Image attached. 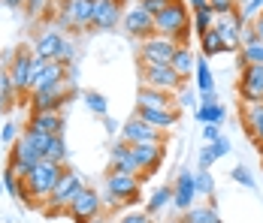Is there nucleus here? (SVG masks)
I'll use <instances>...</instances> for the list:
<instances>
[{"label":"nucleus","mask_w":263,"mask_h":223,"mask_svg":"<svg viewBox=\"0 0 263 223\" xmlns=\"http://www.w3.org/2000/svg\"><path fill=\"white\" fill-rule=\"evenodd\" d=\"M121 18H124V0H97L91 27L94 30H115L121 25Z\"/></svg>","instance_id":"14"},{"label":"nucleus","mask_w":263,"mask_h":223,"mask_svg":"<svg viewBox=\"0 0 263 223\" xmlns=\"http://www.w3.org/2000/svg\"><path fill=\"white\" fill-rule=\"evenodd\" d=\"M6 106H9V99H6V97H0V115L6 112Z\"/></svg>","instance_id":"57"},{"label":"nucleus","mask_w":263,"mask_h":223,"mask_svg":"<svg viewBox=\"0 0 263 223\" xmlns=\"http://www.w3.org/2000/svg\"><path fill=\"white\" fill-rule=\"evenodd\" d=\"M30 70H33V51L18 49L9 54V78H12L18 94L30 91Z\"/></svg>","instance_id":"12"},{"label":"nucleus","mask_w":263,"mask_h":223,"mask_svg":"<svg viewBox=\"0 0 263 223\" xmlns=\"http://www.w3.org/2000/svg\"><path fill=\"white\" fill-rule=\"evenodd\" d=\"M251 139H254V145H257V148H263V124L251 133Z\"/></svg>","instance_id":"54"},{"label":"nucleus","mask_w":263,"mask_h":223,"mask_svg":"<svg viewBox=\"0 0 263 223\" xmlns=\"http://www.w3.org/2000/svg\"><path fill=\"white\" fill-rule=\"evenodd\" d=\"M118 223H152V214H148V211H133L127 217H121Z\"/></svg>","instance_id":"47"},{"label":"nucleus","mask_w":263,"mask_h":223,"mask_svg":"<svg viewBox=\"0 0 263 223\" xmlns=\"http://www.w3.org/2000/svg\"><path fill=\"white\" fill-rule=\"evenodd\" d=\"M218 103V94L215 91H209V94H200V106H215Z\"/></svg>","instance_id":"52"},{"label":"nucleus","mask_w":263,"mask_h":223,"mask_svg":"<svg viewBox=\"0 0 263 223\" xmlns=\"http://www.w3.org/2000/svg\"><path fill=\"white\" fill-rule=\"evenodd\" d=\"M121 27L133 39H148V36H155V15H148L142 6H130L121 18Z\"/></svg>","instance_id":"16"},{"label":"nucleus","mask_w":263,"mask_h":223,"mask_svg":"<svg viewBox=\"0 0 263 223\" xmlns=\"http://www.w3.org/2000/svg\"><path fill=\"white\" fill-rule=\"evenodd\" d=\"M136 115L145 121V124L158 127V130H170V127L179 124V109H173V112H152V109H136Z\"/></svg>","instance_id":"23"},{"label":"nucleus","mask_w":263,"mask_h":223,"mask_svg":"<svg viewBox=\"0 0 263 223\" xmlns=\"http://www.w3.org/2000/svg\"><path fill=\"white\" fill-rule=\"evenodd\" d=\"M197 196H200V193H197V172H191V169L179 172L176 187H173V205L184 214V211H191V208H194V199H197Z\"/></svg>","instance_id":"17"},{"label":"nucleus","mask_w":263,"mask_h":223,"mask_svg":"<svg viewBox=\"0 0 263 223\" xmlns=\"http://www.w3.org/2000/svg\"><path fill=\"white\" fill-rule=\"evenodd\" d=\"M139 178L130 172H118V169H109L103 184V199L109 208H118L124 202H139Z\"/></svg>","instance_id":"3"},{"label":"nucleus","mask_w":263,"mask_h":223,"mask_svg":"<svg viewBox=\"0 0 263 223\" xmlns=\"http://www.w3.org/2000/svg\"><path fill=\"white\" fill-rule=\"evenodd\" d=\"M139 82H142V88H155V91H166V94H179L187 85L170 64H139Z\"/></svg>","instance_id":"5"},{"label":"nucleus","mask_w":263,"mask_h":223,"mask_svg":"<svg viewBox=\"0 0 263 223\" xmlns=\"http://www.w3.org/2000/svg\"><path fill=\"white\" fill-rule=\"evenodd\" d=\"M130 157L139 166V181H145L152 172H158L163 157H166V145H155V142H145V145H130Z\"/></svg>","instance_id":"9"},{"label":"nucleus","mask_w":263,"mask_h":223,"mask_svg":"<svg viewBox=\"0 0 263 223\" xmlns=\"http://www.w3.org/2000/svg\"><path fill=\"white\" fill-rule=\"evenodd\" d=\"M100 208H103V196H100L97 190L85 187L79 196L70 202L67 217H70L73 223H88V220H94V217H100Z\"/></svg>","instance_id":"8"},{"label":"nucleus","mask_w":263,"mask_h":223,"mask_svg":"<svg viewBox=\"0 0 263 223\" xmlns=\"http://www.w3.org/2000/svg\"><path fill=\"white\" fill-rule=\"evenodd\" d=\"M194 118L200 121V124H224V118H227V112H224V106H197L194 109Z\"/></svg>","instance_id":"27"},{"label":"nucleus","mask_w":263,"mask_h":223,"mask_svg":"<svg viewBox=\"0 0 263 223\" xmlns=\"http://www.w3.org/2000/svg\"><path fill=\"white\" fill-rule=\"evenodd\" d=\"M242 124L248 130V136L263 124V103H248L245 106V112H242Z\"/></svg>","instance_id":"31"},{"label":"nucleus","mask_w":263,"mask_h":223,"mask_svg":"<svg viewBox=\"0 0 263 223\" xmlns=\"http://www.w3.org/2000/svg\"><path fill=\"white\" fill-rule=\"evenodd\" d=\"M67 157H70V151H67V139H64V136H54L52 145H49V151H46V160L67 166Z\"/></svg>","instance_id":"33"},{"label":"nucleus","mask_w":263,"mask_h":223,"mask_svg":"<svg viewBox=\"0 0 263 223\" xmlns=\"http://www.w3.org/2000/svg\"><path fill=\"white\" fill-rule=\"evenodd\" d=\"M88 223H106V217H94V220H88Z\"/></svg>","instance_id":"58"},{"label":"nucleus","mask_w":263,"mask_h":223,"mask_svg":"<svg viewBox=\"0 0 263 223\" xmlns=\"http://www.w3.org/2000/svg\"><path fill=\"white\" fill-rule=\"evenodd\" d=\"M64 3H67V0H64Z\"/></svg>","instance_id":"62"},{"label":"nucleus","mask_w":263,"mask_h":223,"mask_svg":"<svg viewBox=\"0 0 263 223\" xmlns=\"http://www.w3.org/2000/svg\"><path fill=\"white\" fill-rule=\"evenodd\" d=\"M15 94H18V91H15V85H12V78H9V70L0 64V97L12 99Z\"/></svg>","instance_id":"39"},{"label":"nucleus","mask_w":263,"mask_h":223,"mask_svg":"<svg viewBox=\"0 0 263 223\" xmlns=\"http://www.w3.org/2000/svg\"><path fill=\"white\" fill-rule=\"evenodd\" d=\"M27 0H3V6H9V9H22Z\"/></svg>","instance_id":"56"},{"label":"nucleus","mask_w":263,"mask_h":223,"mask_svg":"<svg viewBox=\"0 0 263 223\" xmlns=\"http://www.w3.org/2000/svg\"><path fill=\"white\" fill-rule=\"evenodd\" d=\"M209 6L215 9V15H230V12H236V0H209Z\"/></svg>","instance_id":"42"},{"label":"nucleus","mask_w":263,"mask_h":223,"mask_svg":"<svg viewBox=\"0 0 263 223\" xmlns=\"http://www.w3.org/2000/svg\"><path fill=\"white\" fill-rule=\"evenodd\" d=\"M58 64H64L67 70H70V64L76 60V46H73V39H67L64 36V43H61V51H58V57H54Z\"/></svg>","instance_id":"37"},{"label":"nucleus","mask_w":263,"mask_h":223,"mask_svg":"<svg viewBox=\"0 0 263 223\" xmlns=\"http://www.w3.org/2000/svg\"><path fill=\"white\" fill-rule=\"evenodd\" d=\"M46 6H49V0H27L25 3V12L30 18H40L43 12H46Z\"/></svg>","instance_id":"43"},{"label":"nucleus","mask_w":263,"mask_h":223,"mask_svg":"<svg viewBox=\"0 0 263 223\" xmlns=\"http://www.w3.org/2000/svg\"><path fill=\"white\" fill-rule=\"evenodd\" d=\"M82 99H85L88 112H94L97 118H106V115H109V99H106L100 91H85V94H82Z\"/></svg>","instance_id":"30"},{"label":"nucleus","mask_w":263,"mask_h":223,"mask_svg":"<svg viewBox=\"0 0 263 223\" xmlns=\"http://www.w3.org/2000/svg\"><path fill=\"white\" fill-rule=\"evenodd\" d=\"M184 6H187L191 12H197V9H206V6H209V0H184Z\"/></svg>","instance_id":"51"},{"label":"nucleus","mask_w":263,"mask_h":223,"mask_svg":"<svg viewBox=\"0 0 263 223\" xmlns=\"http://www.w3.org/2000/svg\"><path fill=\"white\" fill-rule=\"evenodd\" d=\"M0 136H3V142H6V145H15V139H18V124H6Z\"/></svg>","instance_id":"48"},{"label":"nucleus","mask_w":263,"mask_h":223,"mask_svg":"<svg viewBox=\"0 0 263 223\" xmlns=\"http://www.w3.org/2000/svg\"><path fill=\"white\" fill-rule=\"evenodd\" d=\"M260 12H263V0H248V3L242 6V12H239V15H242L245 22H251V18H257Z\"/></svg>","instance_id":"41"},{"label":"nucleus","mask_w":263,"mask_h":223,"mask_svg":"<svg viewBox=\"0 0 263 223\" xmlns=\"http://www.w3.org/2000/svg\"><path fill=\"white\" fill-rule=\"evenodd\" d=\"M230 178H233L236 184H242V187H248V190H254V187H257V181H254V175L248 172V166H233Z\"/></svg>","instance_id":"38"},{"label":"nucleus","mask_w":263,"mask_h":223,"mask_svg":"<svg viewBox=\"0 0 263 223\" xmlns=\"http://www.w3.org/2000/svg\"><path fill=\"white\" fill-rule=\"evenodd\" d=\"M0 178H3V190H6V196L22 199V178H18V172H15L12 166H6Z\"/></svg>","instance_id":"34"},{"label":"nucleus","mask_w":263,"mask_h":223,"mask_svg":"<svg viewBox=\"0 0 263 223\" xmlns=\"http://www.w3.org/2000/svg\"><path fill=\"white\" fill-rule=\"evenodd\" d=\"M194 82H197L200 94H209V91H215V75H212L209 60H206V57H197V67H194Z\"/></svg>","instance_id":"26"},{"label":"nucleus","mask_w":263,"mask_h":223,"mask_svg":"<svg viewBox=\"0 0 263 223\" xmlns=\"http://www.w3.org/2000/svg\"><path fill=\"white\" fill-rule=\"evenodd\" d=\"M136 106L139 109H152V112H173V109H179L176 106V94L142 88V85H139V94H136Z\"/></svg>","instance_id":"18"},{"label":"nucleus","mask_w":263,"mask_h":223,"mask_svg":"<svg viewBox=\"0 0 263 223\" xmlns=\"http://www.w3.org/2000/svg\"><path fill=\"white\" fill-rule=\"evenodd\" d=\"M0 193H6V190H3V178H0Z\"/></svg>","instance_id":"59"},{"label":"nucleus","mask_w":263,"mask_h":223,"mask_svg":"<svg viewBox=\"0 0 263 223\" xmlns=\"http://www.w3.org/2000/svg\"><path fill=\"white\" fill-rule=\"evenodd\" d=\"M239 97L242 103H263V67L245 64L239 67Z\"/></svg>","instance_id":"10"},{"label":"nucleus","mask_w":263,"mask_h":223,"mask_svg":"<svg viewBox=\"0 0 263 223\" xmlns=\"http://www.w3.org/2000/svg\"><path fill=\"white\" fill-rule=\"evenodd\" d=\"M203 136H206V142L221 139V127H218V124H203Z\"/></svg>","instance_id":"50"},{"label":"nucleus","mask_w":263,"mask_h":223,"mask_svg":"<svg viewBox=\"0 0 263 223\" xmlns=\"http://www.w3.org/2000/svg\"><path fill=\"white\" fill-rule=\"evenodd\" d=\"M61 43H64V33L52 27V30H43L36 39H33V54L43 57V60H54L58 51H61Z\"/></svg>","instance_id":"21"},{"label":"nucleus","mask_w":263,"mask_h":223,"mask_svg":"<svg viewBox=\"0 0 263 223\" xmlns=\"http://www.w3.org/2000/svg\"><path fill=\"white\" fill-rule=\"evenodd\" d=\"M67 97H70L67 82H61L54 88H46V91H33L30 94V112H61Z\"/></svg>","instance_id":"15"},{"label":"nucleus","mask_w":263,"mask_h":223,"mask_svg":"<svg viewBox=\"0 0 263 223\" xmlns=\"http://www.w3.org/2000/svg\"><path fill=\"white\" fill-rule=\"evenodd\" d=\"M197 193L206 199L215 196V175H212V169H197Z\"/></svg>","instance_id":"36"},{"label":"nucleus","mask_w":263,"mask_h":223,"mask_svg":"<svg viewBox=\"0 0 263 223\" xmlns=\"http://www.w3.org/2000/svg\"><path fill=\"white\" fill-rule=\"evenodd\" d=\"M209 145H212V151H215V157H218V160L230 154V142H227L224 136H221V139H215V142H209Z\"/></svg>","instance_id":"46"},{"label":"nucleus","mask_w":263,"mask_h":223,"mask_svg":"<svg viewBox=\"0 0 263 223\" xmlns=\"http://www.w3.org/2000/svg\"><path fill=\"white\" fill-rule=\"evenodd\" d=\"M260 154H263V148H260Z\"/></svg>","instance_id":"60"},{"label":"nucleus","mask_w":263,"mask_h":223,"mask_svg":"<svg viewBox=\"0 0 263 223\" xmlns=\"http://www.w3.org/2000/svg\"><path fill=\"white\" fill-rule=\"evenodd\" d=\"M109 160H112V169H118V172H130V175L139 178V166H136V160L130 157V145H127L124 139L112 142V148H109Z\"/></svg>","instance_id":"22"},{"label":"nucleus","mask_w":263,"mask_h":223,"mask_svg":"<svg viewBox=\"0 0 263 223\" xmlns=\"http://www.w3.org/2000/svg\"><path fill=\"white\" fill-rule=\"evenodd\" d=\"M170 202H173V187H158V190L152 193V199L145 202V211H148V214H158V211H163Z\"/></svg>","instance_id":"32"},{"label":"nucleus","mask_w":263,"mask_h":223,"mask_svg":"<svg viewBox=\"0 0 263 223\" xmlns=\"http://www.w3.org/2000/svg\"><path fill=\"white\" fill-rule=\"evenodd\" d=\"M94 3L97 0H67L61 6V27H91L94 18Z\"/></svg>","instance_id":"13"},{"label":"nucleus","mask_w":263,"mask_h":223,"mask_svg":"<svg viewBox=\"0 0 263 223\" xmlns=\"http://www.w3.org/2000/svg\"><path fill=\"white\" fill-rule=\"evenodd\" d=\"M176 106H191V109H197V97L187 91V85H184L182 91H179V97H176Z\"/></svg>","instance_id":"45"},{"label":"nucleus","mask_w":263,"mask_h":223,"mask_svg":"<svg viewBox=\"0 0 263 223\" xmlns=\"http://www.w3.org/2000/svg\"><path fill=\"white\" fill-rule=\"evenodd\" d=\"M64 169H67V166L52 163V160L43 157V160L22 178V199H27V202H43V199H49L52 190H54V184L61 181Z\"/></svg>","instance_id":"1"},{"label":"nucleus","mask_w":263,"mask_h":223,"mask_svg":"<svg viewBox=\"0 0 263 223\" xmlns=\"http://www.w3.org/2000/svg\"><path fill=\"white\" fill-rule=\"evenodd\" d=\"M170 67L182 75L184 82H191L194 67H197V57L191 54V49H187V46H179V49H176V54H173V64H170Z\"/></svg>","instance_id":"24"},{"label":"nucleus","mask_w":263,"mask_h":223,"mask_svg":"<svg viewBox=\"0 0 263 223\" xmlns=\"http://www.w3.org/2000/svg\"><path fill=\"white\" fill-rule=\"evenodd\" d=\"M191 30V9L184 6V0H173L160 15H155V33L158 36H170L179 46H184Z\"/></svg>","instance_id":"2"},{"label":"nucleus","mask_w":263,"mask_h":223,"mask_svg":"<svg viewBox=\"0 0 263 223\" xmlns=\"http://www.w3.org/2000/svg\"><path fill=\"white\" fill-rule=\"evenodd\" d=\"M251 43H260L257 39V30H254V25H245L242 27V46H251Z\"/></svg>","instance_id":"49"},{"label":"nucleus","mask_w":263,"mask_h":223,"mask_svg":"<svg viewBox=\"0 0 263 223\" xmlns=\"http://www.w3.org/2000/svg\"><path fill=\"white\" fill-rule=\"evenodd\" d=\"M245 64L263 67V43H251V46H242V54H239V67H245Z\"/></svg>","instance_id":"35"},{"label":"nucleus","mask_w":263,"mask_h":223,"mask_svg":"<svg viewBox=\"0 0 263 223\" xmlns=\"http://www.w3.org/2000/svg\"><path fill=\"white\" fill-rule=\"evenodd\" d=\"M64 115L61 112H30L25 130H36V133H49V136H64Z\"/></svg>","instance_id":"19"},{"label":"nucleus","mask_w":263,"mask_h":223,"mask_svg":"<svg viewBox=\"0 0 263 223\" xmlns=\"http://www.w3.org/2000/svg\"><path fill=\"white\" fill-rule=\"evenodd\" d=\"M215 9L206 6V9H197V12H191V27L197 30V36H203V33H209L212 27H215Z\"/></svg>","instance_id":"28"},{"label":"nucleus","mask_w":263,"mask_h":223,"mask_svg":"<svg viewBox=\"0 0 263 223\" xmlns=\"http://www.w3.org/2000/svg\"><path fill=\"white\" fill-rule=\"evenodd\" d=\"M118 139H124L127 145H145V142H155V145H166V133L158 130V127L145 124L139 115H133L127 124H121V136Z\"/></svg>","instance_id":"6"},{"label":"nucleus","mask_w":263,"mask_h":223,"mask_svg":"<svg viewBox=\"0 0 263 223\" xmlns=\"http://www.w3.org/2000/svg\"><path fill=\"white\" fill-rule=\"evenodd\" d=\"M254 30H257V39L263 43V12L257 15V18H254Z\"/></svg>","instance_id":"55"},{"label":"nucleus","mask_w":263,"mask_h":223,"mask_svg":"<svg viewBox=\"0 0 263 223\" xmlns=\"http://www.w3.org/2000/svg\"><path fill=\"white\" fill-rule=\"evenodd\" d=\"M248 25L239 12H230V15H218L215 18V33L221 36L224 43V51H239V43H242V27Z\"/></svg>","instance_id":"11"},{"label":"nucleus","mask_w":263,"mask_h":223,"mask_svg":"<svg viewBox=\"0 0 263 223\" xmlns=\"http://www.w3.org/2000/svg\"><path fill=\"white\" fill-rule=\"evenodd\" d=\"M61 82H70V78H67V67L58 64V60H49V64L40 70V75H33V82H30V94H33V91L54 88V85H61Z\"/></svg>","instance_id":"20"},{"label":"nucleus","mask_w":263,"mask_h":223,"mask_svg":"<svg viewBox=\"0 0 263 223\" xmlns=\"http://www.w3.org/2000/svg\"><path fill=\"white\" fill-rule=\"evenodd\" d=\"M82 190H85V181H82V175L73 172V169L67 166V169H64V175H61V181L54 184L52 196L46 199V214H49V217H54V214H67L70 202L79 196Z\"/></svg>","instance_id":"4"},{"label":"nucleus","mask_w":263,"mask_h":223,"mask_svg":"<svg viewBox=\"0 0 263 223\" xmlns=\"http://www.w3.org/2000/svg\"><path fill=\"white\" fill-rule=\"evenodd\" d=\"M197 163H200V169H212V166L218 163V157H215V151H212V145H206V148L200 151V160H197Z\"/></svg>","instance_id":"44"},{"label":"nucleus","mask_w":263,"mask_h":223,"mask_svg":"<svg viewBox=\"0 0 263 223\" xmlns=\"http://www.w3.org/2000/svg\"><path fill=\"white\" fill-rule=\"evenodd\" d=\"M245 3H248V0H245Z\"/></svg>","instance_id":"61"},{"label":"nucleus","mask_w":263,"mask_h":223,"mask_svg":"<svg viewBox=\"0 0 263 223\" xmlns=\"http://www.w3.org/2000/svg\"><path fill=\"white\" fill-rule=\"evenodd\" d=\"M182 223H221L215 205H194L191 211H184Z\"/></svg>","instance_id":"25"},{"label":"nucleus","mask_w":263,"mask_h":223,"mask_svg":"<svg viewBox=\"0 0 263 223\" xmlns=\"http://www.w3.org/2000/svg\"><path fill=\"white\" fill-rule=\"evenodd\" d=\"M170 3H173V0H139L136 6H142V9H145L148 15H160V12H163V9H166Z\"/></svg>","instance_id":"40"},{"label":"nucleus","mask_w":263,"mask_h":223,"mask_svg":"<svg viewBox=\"0 0 263 223\" xmlns=\"http://www.w3.org/2000/svg\"><path fill=\"white\" fill-rule=\"evenodd\" d=\"M103 121H106V133H109V136H115V133H118V121H112L109 115H106Z\"/></svg>","instance_id":"53"},{"label":"nucleus","mask_w":263,"mask_h":223,"mask_svg":"<svg viewBox=\"0 0 263 223\" xmlns=\"http://www.w3.org/2000/svg\"><path fill=\"white\" fill-rule=\"evenodd\" d=\"M200 51H203L200 57H206V60L215 57V54H224V43H221V36L215 33V27H212L209 33H203V36H200Z\"/></svg>","instance_id":"29"},{"label":"nucleus","mask_w":263,"mask_h":223,"mask_svg":"<svg viewBox=\"0 0 263 223\" xmlns=\"http://www.w3.org/2000/svg\"><path fill=\"white\" fill-rule=\"evenodd\" d=\"M176 49H179L176 39L155 33V36L142 39V46H139V64H173Z\"/></svg>","instance_id":"7"}]
</instances>
